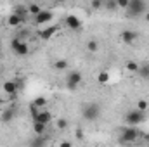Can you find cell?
Wrapping results in <instances>:
<instances>
[{"label": "cell", "instance_id": "d6a6232c", "mask_svg": "<svg viewBox=\"0 0 149 147\" xmlns=\"http://www.w3.org/2000/svg\"><path fill=\"white\" fill-rule=\"evenodd\" d=\"M146 21H149V10L146 12Z\"/></svg>", "mask_w": 149, "mask_h": 147}, {"label": "cell", "instance_id": "83f0119b", "mask_svg": "<svg viewBox=\"0 0 149 147\" xmlns=\"http://www.w3.org/2000/svg\"><path fill=\"white\" fill-rule=\"evenodd\" d=\"M90 7H92V9H102V7H104V2H101V0H92V2H90Z\"/></svg>", "mask_w": 149, "mask_h": 147}, {"label": "cell", "instance_id": "6da1fadb", "mask_svg": "<svg viewBox=\"0 0 149 147\" xmlns=\"http://www.w3.org/2000/svg\"><path fill=\"white\" fill-rule=\"evenodd\" d=\"M141 137H142V133H141L135 126H123V128L120 130L118 140H120L121 144H134V142H137Z\"/></svg>", "mask_w": 149, "mask_h": 147}, {"label": "cell", "instance_id": "3957f363", "mask_svg": "<svg viewBox=\"0 0 149 147\" xmlns=\"http://www.w3.org/2000/svg\"><path fill=\"white\" fill-rule=\"evenodd\" d=\"M99 116H101V106L95 104V102L85 104V106L81 107V118H83L85 121H95Z\"/></svg>", "mask_w": 149, "mask_h": 147}, {"label": "cell", "instance_id": "52a82bcc", "mask_svg": "<svg viewBox=\"0 0 149 147\" xmlns=\"http://www.w3.org/2000/svg\"><path fill=\"white\" fill-rule=\"evenodd\" d=\"M64 24H66V28H70V30H73V31L81 30V21H80L74 14H68V16L64 17Z\"/></svg>", "mask_w": 149, "mask_h": 147}, {"label": "cell", "instance_id": "44dd1931", "mask_svg": "<svg viewBox=\"0 0 149 147\" xmlns=\"http://www.w3.org/2000/svg\"><path fill=\"white\" fill-rule=\"evenodd\" d=\"M125 68H127V69H128L130 73H139V69H141V66H139V64H137L135 61H128Z\"/></svg>", "mask_w": 149, "mask_h": 147}, {"label": "cell", "instance_id": "e0dca14e", "mask_svg": "<svg viewBox=\"0 0 149 147\" xmlns=\"http://www.w3.org/2000/svg\"><path fill=\"white\" fill-rule=\"evenodd\" d=\"M45 132H47V126H45V125H42V123H33V133H35L37 137H42Z\"/></svg>", "mask_w": 149, "mask_h": 147}, {"label": "cell", "instance_id": "9a60e30c", "mask_svg": "<svg viewBox=\"0 0 149 147\" xmlns=\"http://www.w3.org/2000/svg\"><path fill=\"white\" fill-rule=\"evenodd\" d=\"M14 109H3L2 111V114H0V119L3 121V123H10L12 119H14Z\"/></svg>", "mask_w": 149, "mask_h": 147}, {"label": "cell", "instance_id": "7a4b0ae2", "mask_svg": "<svg viewBox=\"0 0 149 147\" xmlns=\"http://www.w3.org/2000/svg\"><path fill=\"white\" fill-rule=\"evenodd\" d=\"M148 12V5L142 0H128V7H127V16L128 17H139L142 14Z\"/></svg>", "mask_w": 149, "mask_h": 147}, {"label": "cell", "instance_id": "ac0fdd59", "mask_svg": "<svg viewBox=\"0 0 149 147\" xmlns=\"http://www.w3.org/2000/svg\"><path fill=\"white\" fill-rule=\"evenodd\" d=\"M45 144H47V140H45L43 135H42V137H37V135H35V139L30 142V147H45Z\"/></svg>", "mask_w": 149, "mask_h": 147}, {"label": "cell", "instance_id": "9c48e42d", "mask_svg": "<svg viewBox=\"0 0 149 147\" xmlns=\"http://www.w3.org/2000/svg\"><path fill=\"white\" fill-rule=\"evenodd\" d=\"M52 121V114H50V111L47 109H40V112L37 114V118H33V123H42V125H49Z\"/></svg>", "mask_w": 149, "mask_h": 147}, {"label": "cell", "instance_id": "f1b7e54d", "mask_svg": "<svg viewBox=\"0 0 149 147\" xmlns=\"http://www.w3.org/2000/svg\"><path fill=\"white\" fill-rule=\"evenodd\" d=\"M116 3H118V7H121V9H127V7H128V0H116Z\"/></svg>", "mask_w": 149, "mask_h": 147}, {"label": "cell", "instance_id": "4dcf8cb0", "mask_svg": "<svg viewBox=\"0 0 149 147\" xmlns=\"http://www.w3.org/2000/svg\"><path fill=\"white\" fill-rule=\"evenodd\" d=\"M76 137H78V140H81L83 139V132L81 130H76Z\"/></svg>", "mask_w": 149, "mask_h": 147}, {"label": "cell", "instance_id": "603a6c76", "mask_svg": "<svg viewBox=\"0 0 149 147\" xmlns=\"http://www.w3.org/2000/svg\"><path fill=\"white\" fill-rule=\"evenodd\" d=\"M97 81H99V83H102V85H104V83H108V81H109V73H108V71H101L99 76H97Z\"/></svg>", "mask_w": 149, "mask_h": 147}, {"label": "cell", "instance_id": "ffe728a7", "mask_svg": "<svg viewBox=\"0 0 149 147\" xmlns=\"http://www.w3.org/2000/svg\"><path fill=\"white\" fill-rule=\"evenodd\" d=\"M42 10H43V9H42L40 5H37V3H30V5H28V12H30L33 17H35V16H38Z\"/></svg>", "mask_w": 149, "mask_h": 147}, {"label": "cell", "instance_id": "f546056e", "mask_svg": "<svg viewBox=\"0 0 149 147\" xmlns=\"http://www.w3.org/2000/svg\"><path fill=\"white\" fill-rule=\"evenodd\" d=\"M59 147H73V146H71V142H68V140H63V142L59 144Z\"/></svg>", "mask_w": 149, "mask_h": 147}, {"label": "cell", "instance_id": "d4e9b609", "mask_svg": "<svg viewBox=\"0 0 149 147\" xmlns=\"http://www.w3.org/2000/svg\"><path fill=\"white\" fill-rule=\"evenodd\" d=\"M104 7L108 10H116L118 9V3H116V0H108V2H104Z\"/></svg>", "mask_w": 149, "mask_h": 147}, {"label": "cell", "instance_id": "2e32d148", "mask_svg": "<svg viewBox=\"0 0 149 147\" xmlns=\"http://www.w3.org/2000/svg\"><path fill=\"white\" fill-rule=\"evenodd\" d=\"M31 106L37 107V109H47V97H37V99H33Z\"/></svg>", "mask_w": 149, "mask_h": 147}, {"label": "cell", "instance_id": "cb8c5ba5", "mask_svg": "<svg viewBox=\"0 0 149 147\" xmlns=\"http://www.w3.org/2000/svg\"><path fill=\"white\" fill-rule=\"evenodd\" d=\"M149 107V104H148V101H144V99H141L139 102H137V107L135 109H139V111H142V112H146Z\"/></svg>", "mask_w": 149, "mask_h": 147}, {"label": "cell", "instance_id": "30bf717a", "mask_svg": "<svg viewBox=\"0 0 149 147\" xmlns=\"http://www.w3.org/2000/svg\"><path fill=\"white\" fill-rule=\"evenodd\" d=\"M59 28H61L59 24H52V26H49V28H42V30L38 31V37L47 42V40H50V38H52V35H54Z\"/></svg>", "mask_w": 149, "mask_h": 147}, {"label": "cell", "instance_id": "5b68a950", "mask_svg": "<svg viewBox=\"0 0 149 147\" xmlns=\"http://www.w3.org/2000/svg\"><path fill=\"white\" fill-rule=\"evenodd\" d=\"M10 49H12L14 54L19 55V57H26V55L30 54V47H28V43L23 42L21 38H12V40H10Z\"/></svg>", "mask_w": 149, "mask_h": 147}, {"label": "cell", "instance_id": "4316f807", "mask_svg": "<svg viewBox=\"0 0 149 147\" xmlns=\"http://www.w3.org/2000/svg\"><path fill=\"white\" fill-rule=\"evenodd\" d=\"M139 74H141L142 78H149V64H148V66H141Z\"/></svg>", "mask_w": 149, "mask_h": 147}, {"label": "cell", "instance_id": "d6986e66", "mask_svg": "<svg viewBox=\"0 0 149 147\" xmlns=\"http://www.w3.org/2000/svg\"><path fill=\"white\" fill-rule=\"evenodd\" d=\"M54 69H56V71H66V69H68V61H66V59L56 61V62H54Z\"/></svg>", "mask_w": 149, "mask_h": 147}, {"label": "cell", "instance_id": "484cf974", "mask_svg": "<svg viewBox=\"0 0 149 147\" xmlns=\"http://www.w3.org/2000/svg\"><path fill=\"white\" fill-rule=\"evenodd\" d=\"M68 125H70V123H68V119H57V123H56V126H57L59 130H66V128H68Z\"/></svg>", "mask_w": 149, "mask_h": 147}, {"label": "cell", "instance_id": "5bb4252c", "mask_svg": "<svg viewBox=\"0 0 149 147\" xmlns=\"http://www.w3.org/2000/svg\"><path fill=\"white\" fill-rule=\"evenodd\" d=\"M23 21H24V19H21V17L16 16V14H9V17H7V24H9L10 28H19V26L23 24Z\"/></svg>", "mask_w": 149, "mask_h": 147}, {"label": "cell", "instance_id": "ba28073f", "mask_svg": "<svg viewBox=\"0 0 149 147\" xmlns=\"http://www.w3.org/2000/svg\"><path fill=\"white\" fill-rule=\"evenodd\" d=\"M135 40H137V33L134 30H123L120 33V42L125 43V45H132Z\"/></svg>", "mask_w": 149, "mask_h": 147}, {"label": "cell", "instance_id": "8992f818", "mask_svg": "<svg viewBox=\"0 0 149 147\" xmlns=\"http://www.w3.org/2000/svg\"><path fill=\"white\" fill-rule=\"evenodd\" d=\"M81 73L78 71V69H71L70 73H68V76H66V88L68 90H74V88H78L80 85H81Z\"/></svg>", "mask_w": 149, "mask_h": 147}, {"label": "cell", "instance_id": "7c38bea8", "mask_svg": "<svg viewBox=\"0 0 149 147\" xmlns=\"http://www.w3.org/2000/svg\"><path fill=\"white\" fill-rule=\"evenodd\" d=\"M2 90H3L7 95H10V97H12V95H16V94H17V90H19V88H17V85H16V81H14V80H7V81L2 85Z\"/></svg>", "mask_w": 149, "mask_h": 147}, {"label": "cell", "instance_id": "1f68e13d", "mask_svg": "<svg viewBox=\"0 0 149 147\" xmlns=\"http://www.w3.org/2000/svg\"><path fill=\"white\" fill-rule=\"evenodd\" d=\"M142 139H144L146 142H149V133H142Z\"/></svg>", "mask_w": 149, "mask_h": 147}, {"label": "cell", "instance_id": "7402d4cb", "mask_svg": "<svg viewBox=\"0 0 149 147\" xmlns=\"http://www.w3.org/2000/svg\"><path fill=\"white\" fill-rule=\"evenodd\" d=\"M97 49H99V42L97 40H88L87 42V50L88 52H97Z\"/></svg>", "mask_w": 149, "mask_h": 147}, {"label": "cell", "instance_id": "277c9868", "mask_svg": "<svg viewBox=\"0 0 149 147\" xmlns=\"http://www.w3.org/2000/svg\"><path fill=\"white\" fill-rule=\"evenodd\" d=\"M144 121H146V112H142V111H139V109H132L125 114L127 126H137V125H141Z\"/></svg>", "mask_w": 149, "mask_h": 147}, {"label": "cell", "instance_id": "8fae6325", "mask_svg": "<svg viewBox=\"0 0 149 147\" xmlns=\"http://www.w3.org/2000/svg\"><path fill=\"white\" fill-rule=\"evenodd\" d=\"M52 17H54V14H52L50 10H42L38 16H35V24H37V26H43V24H47Z\"/></svg>", "mask_w": 149, "mask_h": 147}, {"label": "cell", "instance_id": "4fadbf2b", "mask_svg": "<svg viewBox=\"0 0 149 147\" xmlns=\"http://www.w3.org/2000/svg\"><path fill=\"white\" fill-rule=\"evenodd\" d=\"M12 14L19 16L21 19H26V17L30 16V12H28V5H16L14 10H12Z\"/></svg>", "mask_w": 149, "mask_h": 147}]
</instances>
